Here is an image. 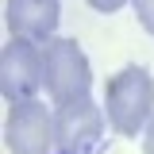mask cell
I'll use <instances>...</instances> for the list:
<instances>
[{
	"instance_id": "obj_1",
	"label": "cell",
	"mask_w": 154,
	"mask_h": 154,
	"mask_svg": "<svg viewBox=\"0 0 154 154\" xmlns=\"http://www.w3.org/2000/svg\"><path fill=\"white\" fill-rule=\"evenodd\" d=\"M104 116L108 127L123 139L146 131L154 116V77L143 66H123L119 73H112L104 81Z\"/></svg>"
},
{
	"instance_id": "obj_2",
	"label": "cell",
	"mask_w": 154,
	"mask_h": 154,
	"mask_svg": "<svg viewBox=\"0 0 154 154\" xmlns=\"http://www.w3.org/2000/svg\"><path fill=\"white\" fill-rule=\"evenodd\" d=\"M42 89H46V96L54 100V108L89 100L93 66H89V54L77 46L73 38L54 35L46 46H42Z\"/></svg>"
},
{
	"instance_id": "obj_3",
	"label": "cell",
	"mask_w": 154,
	"mask_h": 154,
	"mask_svg": "<svg viewBox=\"0 0 154 154\" xmlns=\"http://www.w3.org/2000/svg\"><path fill=\"white\" fill-rule=\"evenodd\" d=\"M104 108L96 100H77L54 108V146L62 154H100L104 150Z\"/></svg>"
},
{
	"instance_id": "obj_4",
	"label": "cell",
	"mask_w": 154,
	"mask_h": 154,
	"mask_svg": "<svg viewBox=\"0 0 154 154\" xmlns=\"http://www.w3.org/2000/svg\"><path fill=\"white\" fill-rule=\"evenodd\" d=\"M42 89V46L31 38H8L0 50V93L8 104L35 100Z\"/></svg>"
},
{
	"instance_id": "obj_5",
	"label": "cell",
	"mask_w": 154,
	"mask_h": 154,
	"mask_svg": "<svg viewBox=\"0 0 154 154\" xmlns=\"http://www.w3.org/2000/svg\"><path fill=\"white\" fill-rule=\"evenodd\" d=\"M4 146L12 154H50V146H54V112L42 100L8 104Z\"/></svg>"
},
{
	"instance_id": "obj_6",
	"label": "cell",
	"mask_w": 154,
	"mask_h": 154,
	"mask_svg": "<svg viewBox=\"0 0 154 154\" xmlns=\"http://www.w3.org/2000/svg\"><path fill=\"white\" fill-rule=\"evenodd\" d=\"M62 19V0H8L4 4V23L12 38H31L46 46Z\"/></svg>"
},
{
	"instance_id": "obj_7",
	"label": "cell",
	"mask_w": 154,
	"mask_h": 154,
	"mask_svg": "<svg viewBox=\"0 0 154 154\" xmlns=\"http://www.w3.org/2000/svg\"><path fill=\"white\" fill-rule=\"evenodd\" d=\"M135 16H139V23H143V31L154 38V0H131Z\"/></svg>"
},
{
	"instance_id": "obj_8",
	"label": "cell",
	"mask_w": 154,
	"mask_h": 154,
	"mask_svg": "<svg viewBox=\"0 0 154 154\" xmlns=\"http://www.w3.org/2000/svg\"><path fill=\"white\" fill-rule=\"evenodd\" d=\"M89 8H96V12H119L123 4H131V0H85Z\"/></svg>"
},
{
	"instance_id": "obj_9",
	"label": "cell",
	"mask_w": 154,
	"mask_h": 154,
	"mask_svg": "<svg viewBox=\"0 0 154 154\" xmlns=\"http://www.w3.org/2000/svg\"><path fill=\"white\" fill-rule=\"evenodd\" d=\"M143 154H154V116L146 123V131H143Z\"/></svg>"
},
{
	"instance_id": "obj_10",
	"label": "cell",
	"mask_w": 154,
	"mask_h": 154,
	"mask_svg": "<svg viewBox=\"0 0 154 154\" xmlns=\"http://www.w3.org/2000/svg\"><path fill=\"white\" fill-rule=\"evenodd\" d=\"M54 154H62V150H54Z\"/></svg>"
}]
</instances>
